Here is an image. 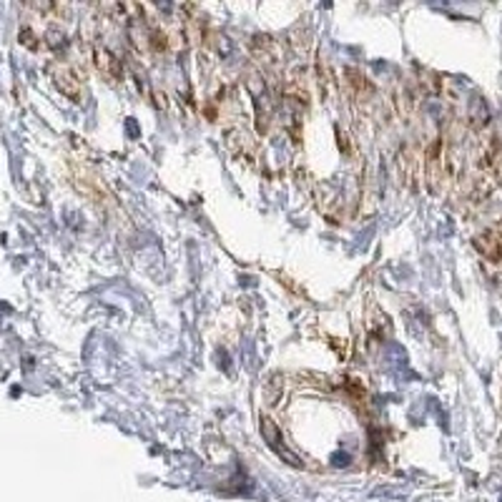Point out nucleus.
Returning <instances> with one entry per match:
<instances>
[{"mask_svg":"<svg viewBox=\"0 0 502 502\" xmlns=\"http://www.w3.org/2000/svg\"><path fill=\"white\" fill-rule=\"evenodd\" d=\"M48 73H51V78L53 83L58 86V91L68 98L78 101L80 98V91H83V83H80V76L76 73V68L66 60H55V63H48Z\"/></svg>","mask_w":502,"mask_h":502,"instance_id":"1","label":"nucleus"},{"mask_svg":"<svg viewBox=\"0 0 502 502\" xmlns=\"http://www.w3.org/2000/svg\"><path fill=\"white\" fill-rule=\"evenodd\" d=\"M93 63L101 71V76L108 80H121V60L103 46H93Z\"/></svg>","mask_w":502,"mask_h":502,"instance_id":"2","label":"nucleus"},{"mask_svg":"<svg viewBox=\"0 0 502 502\" xmlns=\"http://www.w3.org/2000/svg\"><path fill=\"white\" fill-rule=\"evenodd\" d=\"M226 146H229V151H232L236 159H244V161H249V164L254 161L257 144H254V139H251L246 131H241V128L229 131V136H226Z\"/></svg>","mask_w":502,"mask_h":502,"instance_id":"3","label":"nucleus"},{"mask_svg":"<svg viewBox=\"0 0 502 502\" xmlns=\"http://www.w3.org/2000/svg\"><path fill=\"white\" fill-rule=\"evenodd\" d=\"M475 249L490 261H502V236L497 232H485L475 236Z\"/></svg>","mask_w":502,"mask_h":502,"instance_id":"4","label":"nucleus"}]
</instances>
